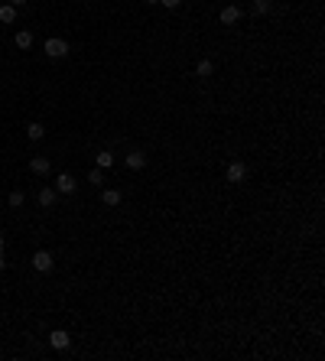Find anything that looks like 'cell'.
<instances>
[{"instance_id":"obj_6","label":"cell","mask_w":325,"mask_h":361,"mask_svg":"<svg viewBox=\"0 0 325 361\" xmlns=\"http://www.w3.org/2000/svg\"><path fill=\"white\" fill-rule=\"evenodd\" d=\"M218 20H221L225 26H231V23H238V20H241V10L238 7H225L221 13H218Z\"/></svg>"},{"instance_id":"obj_7","label":"cell","mask_w":325,"mask_h":361,"mask_svg":"<svg viewBox=\"0 0 325 361\" xmlns=\"http://www.w3.org/2000/svg\"><path fill=\"white\" fill-rule=\"evenodd\" d=\"M195 72H199V79H211V75H215V62H211V59H202V62L195 65Z\"/></svg>"},{"instance_id":"obj_4","label":"cell","mask_w":325,"mask_h":361,"mask_svg":"<svg viewBox=\"0 0 325 361\" xmlns=\"http://www.w3.org/2000/svg\"><path fill=\"white\" fill-rule=\"evenodd\" d=\"M55 192H62V196H72V192H75V179H72L69 173H62L59 179H55Z\"/></svg>"},{"instance_id":"obj_13","label":"cell","mask_w":325,"mask_h":361,"mask_svg":"<svg viewBox=\"0 0 325 361\" xmlns=\"http://www.w3.org/2000/svg\"><path fill=\"white\" fill-rule=\"evenodd\" d=\"M13 20H16V7H13V3L0 7V23H13Z\"/></svg>"},{"instance_id":"obj_20","label":"cell","mask_w":325,"mask_h":361,"mask_svg":"<svg viewBox=\"0 0 325 361\" xmlns=\"http://www.w3.org/2000/svg\"><path fill=\"white\" fill-rule=\"evenodd\" d=\"M10 3H13V7H23V3H26V0H10Z\"/></svg>"},{"instance_id":"obj_10","label":"cell","mask_w":325,"mask_h":361,"mask_svg":"<svg viewBox=\"0 0 325 361\" xmlns=\"http://www.w3.org/2000/svg\"><path fill=\"white\" fill-rule=\"evenodd\" d=\"M26 137H30V140H42V137H46V127L39 124V120H33V124L26 127Z\"/></svg>"},{"instance_id":"obj_2","label":"cell","mask_w":325,"mask_h":361,"mask_svg":"<svg viewBox=\"0 0 325 361\" xmlns=\"http://www.w3.org/2000/svg\"><path fill=\"white\" fill-rule=\"evenodd\" d=\"M52 264H55V260H52V254H49V251H36V254H33V267H36L39 274H49Z\"/></svg>"},{"instance_id":"obj_21","label":"cell","mask_w":325,"mask_h":361,"mask_svg":"<svg viewBox=\"0 0 325 361\" xmlns=\"http://www.w3.org/2000/svg\"><path fill=\"white\" fill-rule=\"evenodd\" d=\"M3 267H7V260H3V254H0V270H3Z\"/></svg>"},{"instance_id":"obj_17","label":"cell","mask_w":325,"mask_h":361,"mask_svg":"<svg viewBox=\"0 0 325 361\" xmlns=\"http://www.w3.org/2000/svg\"><path fill=\"white\" fill-rule=\"evenodd\" d=\"M10 205H13V208H20V205H23V192H10V199H7Z\"/></svg>"},{"instance_id":"obj_14","label":"cell","mask_w":325,"mask_h":361,"mask_svg":"<svg viewBox=\"0 0 325 361\" xmlns=\"http://www.w3.org/2000/svg\"><path fill=\"white\" fill-rule=\"evenodd\" d=\"M52 202H55V189H42V192H39V205H42V208H49Z\"/></svg>"},{"instance_id":"obj_23","label":"cell","mask_w":325,"mask_h":361,"mask_svg":"<svg viewBox=\"0 0 325 361\" xmlns=\"http://www.w3.org/2000/svg\"><path fill=\"white\" fill-rule=\"evenodd\" d=\"M0 254H3V238H0Z\"/></svg>"},{"instance_id":"obj_11","label":"cell","mask_w":325,"mask_h":361,"mask_svg":"<svg viewBox=\"0 0 325 361\" xmlns=\"http://www.w3.org/2000/svg\"><path fill=\"white\" fill-rule=\"evenodd\" d=\"M13 42H16V49H30V46H33V33H30V30H20Z\"/></svg>"},{"instance_id":"obj_1","label":"cell","mask_w":325,"mask_h":361,"mask_svg":"<svg viewBox=\"0 0 325 361\" xmlns=\"http://www.w3.org/2000/svg\"><path fill=\"white\" fill-rule=\"evenodd\" d=\"M46 55H49V59H62V55H69V42L59 40V36L46 40Z\"/></svg>"},{"instance_id":"obj_18","label":"cell","mask_w":325,"mask_h":361,"mask_svg":"<svg viewBox=\"0 0 325 361\" xmlns=\"http://www.w3.org/2000/svg\"><path fill=\"white\" fill-rule=\"evenodd\" d=\"M88 182H94V186H101V182H104V176H101V169H91V173H88Z\"/></svg>"},{"instance_id":"obj_9","label":"cell","mask_w":325,"mask_h":361,"mask_svg":"<svg viewBox=\"0 0 325 361\" xmlns=\"http://www.w3.org/2000/svg\"><path fill=\"white\" fill-rule=\"evenodd\" d=\"M127 166H130V169H143V166H147V157H143L140 150H133V153H127Z\"/></svg>"},{"instance_id":"obj_15","label":"cell","mask_w":325,"mask_h":361,"mask_svg":"<svg viewBox=\"0 0 325 361\" xmlns=\"http://www.w3.org/2000/svg\"><path fill=\"white\" fill-rule=\"evenodd\" d=\"M108 166H114V153H98V169H108Z\"/></svg>"},{"instance_id":"obj_19","label":"cell","mask_w":325,"mask_h":361,"mask_svg":"<svg viewBox=\"0 0 325 361\" xmlns=\"http://www.w3.org/2000/svg\"><path fill=\"white\" fill-rule=\"evenodd\" d=\"M160 3H162V7H169V10H176L179 3H182V0H160Z\"/></svg>"},{"instance_id":"obj_5","label":"cell","mask_w":325,"mask_h":361,"mask_svg":"<svg viewBox=\"0 0 325 361\" xmlns=\"http://www.w3.org/2000/svg\"><path fill=\"white\" fill-rule=\"evenodd\" d=\"M244 176H247L244 163H228V182H244Z\"/></svg>"},{"instance_id":"obj_16","label":"cell","mask_w":325,"mask_h":361,"mask_svg":"<svg viewBox=\"0 0 325 361\" xmlns=\"http://www.w3.org/2000/svg\"><path fill=\"white\" fill-rule=\"evenodd\" d=\"M270 10V0H254V13H267Z\"/></svg>"},{"instance_id":"obj_3","label":"cell","mask_w":325,"mask_h":361,"mask_svg":"<svg viewBox=\"0 0 325 361\" xmlns=\"http://www.w3.org/2000/svg\"><path fill=\"white\" fill-rule=\"evenodd\" d=\"M49 342H52V348H59V352H62V348L72 345V335L65 329H55V332H49Z\"/></svg>"},{"instance_id":"obj_22","label":"cell","mask_w":325,"mask_h":361,"mask_svg":"<svg viewBox=\"0 0 325 361\" xmlns=\"http://www.w3.org/2000/svg\"><path fill=\"white\" fill-rule=\"evenodd\" d=\"M147 3H150V7H153V3H160V0H147Z\"/></svg>"},{"instance_id":"obj_12","label":"cell","mask_w":325,"mask_h":361,"mask_svg":"<svg viewBox=\"0 0 325 361\" xmlns=\"http://www.w3.org/2000/svg\"><path fill=\"white\" fill-rule=\"evenodd\" d=\"M30 169H33V173H39V176H42V173H49V160H46V157H33Z\"/></svg>"},{"instance_id":"obj_8","label":"cell","mask_w":325,"mask_h":361,"mask_svg":"<svg viewBox=\"0 0 325 361\" xmlns=\"http://www.w3.org/2000/svg\"><path fill=\"white\" fill-rule=\"evenodd\" d=\"M101 202L108 205V208H114V205H121V192H117V189H104V192H101Z\"/></svg>"}]
</instances>
